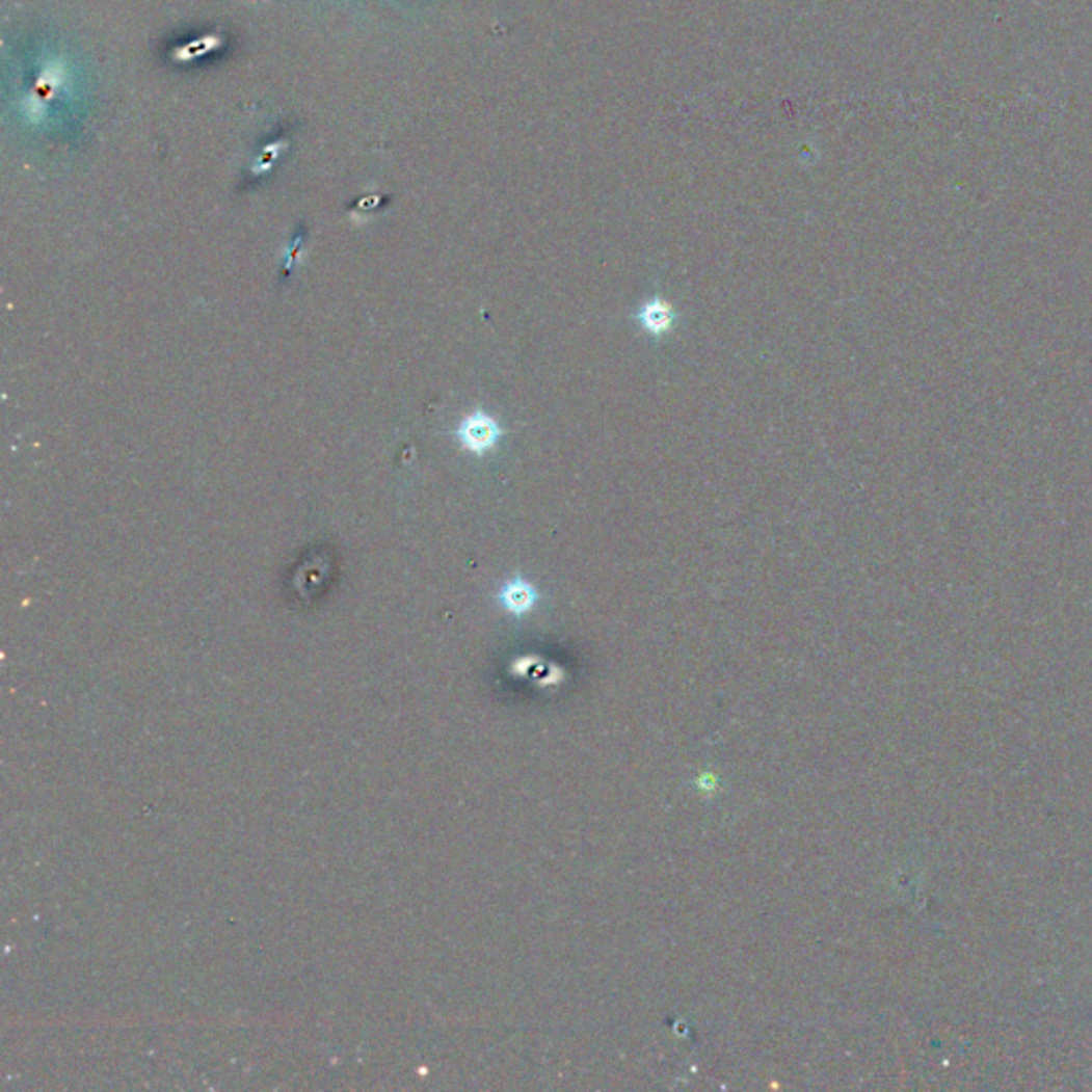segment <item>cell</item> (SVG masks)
I'll use <instances>...</instances> for the list:
<instances>
[{"mask_svg":"<svg viewBox=\"0 0 1092 1092\" xmlns=\"http://www.w3.org/2000/svg\"><path fill=\"white\" fill-rule=\"evenodd\" d=\"M638 320L640 325L649 331L651 336H662L666 331L672 329L674 325V310L670 303L662 301V299H651L646 301L640 312H638Z\"/></svg>","mask_w":1092,"mask_h":1092,"instance_id":"3","label":"cell"},{"mask_svg":"<svg viewBox=\"0 0 1092 1092\" xmlns=\"http://www.w3.org/2000/svg\"><path fill=\"white\" fill-rule=\"evenodd\" d=\"M457 437L465 451L474 455H484L500 442L502 427L487 412L476 410L461 421V425L457 427Z\"/></svg>","mask_w":1092,"mask_h":1092,"instance_id":"1","label":"cell"},{"mask_svg":"<svg viewBox=\"0 0 1092 1092\" xmlns=\"http://www.w3.org/2000/svg\"><path fill=\"white\" fill-rule=\"evenodd\" d=\"M536 589L525 581V579H512L504 585L500 591V602L504 609L512 615H525L534 609L536 604Z\"/></svg>","mask_w":1092,"mask_h":1092,"instance_id":"2","label":"cell"}]
</instances>
